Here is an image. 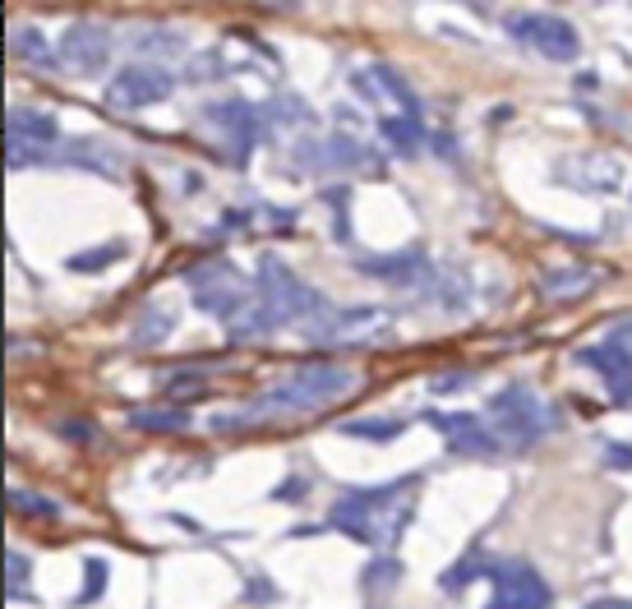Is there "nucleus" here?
<instances>
[{"instance_id": "5701e85b", "label": "nucleus", "mask_w": 632, "mask_h": 609, "mask_svg": "<svg viewBox=\"0 0 632 609\" xmlns=\"http://www.w3.org/2000/svg\"><path fill=\"white\" fill-rule=\"evenodd\" d=\"M171 323H176V319H171L162 305H153V310L139 319V328H134V342H139V347H153V342H162V337L171 333Z\"/></svg>"}, {"instance_id": "2f4dec72", "label": "nucleus", "mask_w": 632, "mask_h": 609, "mask_svg": "<svg viewBox=\"0 0 632 609\" xmlns=\"http://www.w3.org/2000/svg\"><path fill=\"white\" fill-rule=\"evenodd\" d=\"M250 596H254L250 605H268V600H277V591H273V586H263V582H254V586H250Z\"/></svg>"}, {"instance_id": "ddd939ff", "label": "nucleus", "mask_w": 632, "mask_h": 609, "mask_svg": "<svg viewBox=\"0 0 632 609\" xmlns=\"http://www.w3.org/2000/svg\"><path fill=\"white\" fill-rule=\"evenodd\" d=\"M430 425L448 434L453 453H471V457H494V453H503V443L494 439L485 425H480V416H466V411H457V416H439V411H430Z\"/></svg>"}, {"instance_id": "f704fd0d", "label": "nucleus", "mask_w": 632, "mask_h": 609, "mask_svg": "<svg viewBox=\"0 0 632 609\" xmlns=\"http://www.w3.org/2000/svg\"><path fill=\"white\" fill-rule=\"evenodd\" d=\"M60 430H65V434H70V439H93V425H60Z\"/></svg>"}, {"instance_id": "9b49d317", "label": "nucleus", "mask_w": 632, "mask_h": 609, "mask_svg": "<svg viewBox=\"0 0 632 609\" xmlns=\"http://www.w3.org/2000/svg\"><path fill=\"white\" fill-rule=\"evenodd\" d=\"M577 360L591 365V370H600L609 397H619V402L632 397V342L628 337H609V342H600V347H582Z\"/></svg>"}, {"instance_id": "f257e3e1", "label": "nucleus", "mask_w": 632, "mask_h": 609, "mask_svg": "<svg viewBox=\"0 0 632 609\" xmlns=\"http://www.w3.org/2000/svg\"><path fill=\"white\" fill-rule=\"evenodd\" d=\"M346 393H356V374H351V370H342V365H305V370L287 374L282 383H273L268 393H259L254 402L213 416V430H245V425H259V420L287 416V411L333 406L337 397H346Z\"/></svg>"}, {"instance_id": "2eb2a0df", "label": "nucleus", "mask_w": 632, "mask_h": 609, "mask_svg": "<svg viewBox=\"0 0 632 609\" xmlns=\"http://www.w3.org/2000/svg\"><path fill=\"white\" fill-rule=\"evenodd\" d=\"M287 323H291V314L282 310V305H273V300L259 296V300H250L227 328H231L236 342H254V337H268V333H277V328H287Z\"/></svg>"}, {"instance_id": "c9c22d12", "label": "nucleus", "mask_w": 632, "mask_h": 609, "mask_svg": "<svg viewBox=\"0 0 632 609\" xmlns=\"http://www.w3.org/2000/svg\"><path fill=\"white\" fill-rule=\"evenodd\" d=\"M277 499H300V480H287V485L277 490Z\"/></svg>"}, {"instance_id": "39448f33", "label": "nucleus", "mask_w": 632, "mask_h": 609, "mask_svg": "<svg viewBox=\"0 0 632 609\" xmlns=\"http://www.w3.org/2000/svg\"><path fill=\"white\" fill-rule=\"evenodd\" d=\"M259 287H263V300H273V305H282L291 314V323H305L310 328V323H319L328 314V300L305 287L287 263L273 259V254H263V263H259Z\"/></svg>"}, {"instance_id": "c85d7f7f", "label": "nucleus", "mask_w": 632, "mask_h": 609, "mask_svg": "<svg viewBox=\"0 0 632 609\" xmlns=\"http://www.w3.org/2000/svg\"><path fill=\"white\" fill-rule=\"evenodd\" d=\"M167 393H176V397H203V393H208V383H199V374H171Z\"/></svg>"}, {"instance_id": "9d476101", "label": "nucleus", "mask_w": 632, "mask_h": 609, "mask_svg": "<svg viewBox=\"0 0 632 609\" xmlns=\"http://www.w3.org/2000/svg\"><path fill=\"white\" fill-rule=\"evenodd\" d=\"M107 56H111V37H107V28L102 24H70L65 28V37H60V51H56V60L65 65V70H74V74H97L102 65H107Z\"/></svg>"}, {"instance_id": "e433bc0d", "label": "nucleus", "mask_w": 632, "mask_h": 609, "mask_svg": "<svg viewBox=\"0 0 632 609\" xmlns=\"http://www.w3.org/2000/svg\"><path fill=\"white\" fill-rule=\"evenodd\" d=\"M628 333H632V328H628Z\"/></svg>"}, {"instance_id": "dca6fc26", "label": "nucleus", "mask_w": 632, "mask_h": 609, "mask_svg": "<svg viewBox=\"0 0 632 609\" xmlns=\"http://www.w3.org/2000/svg\"><path fill=\"white\" fill-rule=\"evenodd\" d=\"M596 268H586V263H568V268H545L540 273V287H545L549 300H577L586 291H596Z\"/></svg>"}, {"instance_id": "393cba45", "label": "nucleus", "mask_w": 632, "mask_h": 609, "mask_svg": "<svg viewBox=\"0 0 632 609\" xmlns=\"http://www.w3.org/2000/svg\"><path fill=\"white\" fill-rule=\"evenodd\" d=\"M10 508L14 513H28V517H60L56 499H37V494H28V490H10Z\"/></svg>"}, {"instance_id": "aec40b11", "label": "nucleus", "mask_w": 632, "mask_h": 609, "mask_svg": "<svg viewBox=\"0 0 632 609\" xmlns=\"http://www.w3.org/2000/svg\"><path fill=\"white\" fill-rule=\"evenodd\" d=\"M370 79H379V93H388V97H393L397 107H402V116H411V120H420V116H425V111H420V97L411 93V88H406V79H402V74H393L388 65H374V70H370Z\"/></svg>"}, {"instance_id": "cd10ccee", "label": "nucleus", "mask_w": 632, "mask_h": 609, "mask_svg": "<svg viewBox=\"0 0 632 609\" xmlns=\"http://www.w3.org/2000/svg\"><path fill=\"white\" fill-rule=\"evenodd\" d=\"M397 573H402V568H397L393 559H379V563H370V568H365V596H374V591H388V586L397 582Z\"/></svg>"}, {"instance_id": "423d86ee", "label": "nucleus", "mask_w": 632, "mask_h": 609, "mask_svg": "<svg viewBox=\"0 0 632 609\" xmlns=\"http://www.w3.org/2000/svg\"><path fill=\"white\" fill-rule=\"evenodd\" d=\"M508 33H513V42H522L526 51H536L545 60H577V51H582V37L563 14H545V10L513 14Z\"/></svg>"}, {"instance_id": "6ab92c4d", "label": "nucleus", "mask_w": 632, "mask_h": 609, "mask_svg": "<svg viewBox=\"0 0 632 609\" xmlns=\"http://www.w3.org/2000/svg\"><path fill=\"white\" fill-rule=\"evenodd\" d=\"M379 134H383V144H393L397 153H420V139H425V125L411 116H383L379 120Z\"/></svg>"}, {"instance_id": "6e6552de", "label": "nucleus", "mask_w": 632, "mask_h": 609, "mask_svg": "<svg viewBox=\"0 0 632 609\" xmlns=\"http://www.w3.org/2000/svg\"><path fill=\"white\" fill-rule=\"evenodd\" d=\"M190 287H194V305L213 319L231 323L250 300H245V282L236 277L231 263H208V268H194L190 273Z\"/></svg>"}, {"instance_id": "b1692460", "label": "nucleus", "mask_w": 632, "mask_h": 609, "mask_svg": "<svg viewBox=\"0 0 632 609\" xmlns=\"http://www.w3.org/2000/svg\"><path fill=\"white\" fill-rule=\"evenodd\" d=\"M120 254H125V245H102V250H88V254H74L70 268L74 273H102L107 263H116Z\"/></svg>"}, {"instance_id": "7ed1b4c3", "label": "nucleus", "mask_w": 632, "mask_h": 609, "mask_svg": "<svg viewBox=\"0 0 632 609\" xmlns=\"http://www.w3.org/2000/svg\"><path fill=\"white\" fill-rule=\"evenodd\" d=\"M554 430V411L540 402L526 383H513L503 393L489 397V434L503 443V448H531L536 439Z\"/></svg>"}, {"instance_id": "4468645a", "label": "nucleus", "mask_w": 632, "mask_h": 609, "mask_svg": "<svg viewBox=\"0 0 632 609\" xmlns=\"http://www.w3.org/2000/svg\"><path fill=\"white\" fill-rule=\"evenodd\" d=\"M360 273L393 282V287H416V282H430V263H425V254L402 250V254H383V259H360Z\"/></svg>"}, {"instance_id": "a878e982", "label": "nucleus", "mask_w": 632, "mask_h": 609, "mask_svg": "<svg viewBox=\"0 0 632 609\" xmlns=\"http://www.w3.org/2000/svg\"><path fill=\"white\" fill-rule=\"evenodd\" d=\"M5 577H10V586H5V591H10V600H28V559L24 554H5Z\"/></svg>"}, {"instance_id": "bb28decb", "label": "nucleus", "mask_w": 632, "mask_h": 609, "mask_svg": "<svg viewBox=\"0 0 632 609\" xmlns=\"http://www.w3.org/2000/svg\"><path fill=\"white\" fill-rule=\"evenodd\" d=\"M107 591V559H84V600H102Z\"/></svg>"}, {"instance_id": "0eeeda50", "label": "nucleus", "mask_w": 632, "mask_h": 609, "mask_svg": "<svg viewBox=\"0 0 632 609\" xmlns=\"http://www.w3.org/2000/svg\"><path fill=\"white\" fill-rule=\"evenodd\" d=\"M485 577L494 582V600L489 609H549L554 596H549L545 577L522 559H494L485 563Z\"/></svg>"}, {"instance_id": "412c9836", "label": "nucleus", "mask_w": 632, "mask_h": 609, "mask_svg": "<svg viewBox=\"0 0 632 609\" xmlns=\"http://www.w3.org/2000/svg\"><path fill=\"white\" fill-rule=\"evenodd\" d=\"M10 47H14V56L28 60V65H56V56H51V42L37 33V28H14Z\"/></svg>"}, {"instance_id": "c756f323", "label": "nucleus", "mask_w": 632, "mask_h": 609, "mask_svg": "<svg viewBox=\"0 0 632 609\" xmlns=\"http://www.w3.org/2000/svg\"><path fill=\"white\" fill-rule=\"evenodd\" d=\"M600 453H605L609 466H619V471H632V448L628 443H600Z\"/></svg>"}, {"instance_id": "473e14b6", "label": "nucleus", "mask_w": 632, "mask_h": 609, "mask_svg": "<svg viewBox=\"0 0 632 609\" xmlns=\"http://www.w3.org/2000/svg\"><path fill=\"white\" fill-rule=\"evenodd\" d=\"M466 383V374H443L439 383H434V393H453V388H462Z\"/></svg>"}, {"instance_id": "f3484780", "label": "nucleus", "mask_w": 632, "mask_h": 609, "mask_svg": "<svg viewBox=\"0 0 632 609\" xmlns=\"http://www.w3.org/2000/svg\"><path fill=\"white\" fill-rule=\"evenodd\" d=\"M5 130H10V139H19V144H56V139H60L56 116L33 111V107H10Z\"/></svg>"}, {"instance_id": "72a5a7b5", "label": "nucleus", "mask_w": 632, "mask_h": 609, "mask_svg": "<svg viewBox=\"0 0 632 609\" xmlns=\"http://www.w3.org/2000/svg\"><path fill=\"white\" fill-rule=\"evenodd\" d=\"M586 609H632V600H614V596H609V600H591Z\"/></svg>"}, {"instance_id": "20e7f679", "label": "nucleus", "mask_w": 632, "mask_h": 609, "mask_svg": "<svg viewBox=\"0 0 632 609\" xmlns=\"http://www.w3.org/2000/svg\"><path fill=\"white\" fill-rule=\"evenodd\" d=\"M305 333L319 347H374L379 337L393 333V310H383V305H346V310H328Z\"/></svg>"}, {"instance_id": "7c9ffc66", "label": "nucleus", "mask_w": 632, "mask_h": 609, "mask_svg": "<svg viewBox=\"0 0 632 609\" xmlns=\"http://www.w3.org/2000/svg\"><path fill=\"white\" fill-rule=\"evenodd\" d=\"M28 162H37V148H33V144H19V139H10V167H28Z\"/></svg>"}, {"instance_id": "4be33fe9", "label": "nucleus", "mask_w": 632, "mask_h": 609, "mask_svg": "<svg viewBox=\"0 0 632 609\" xmlns=\"http://www.w3.org/2000/svg\"><path fill=\"white\" fill-rule=\"evenodd\" d=\"M337 430L351 434V439H379V443H388V439H397V434L406 430V420H342Z\"/></svg>"}, {"instance_id": "1a4fd4ad", "label": "nucleus", "mask_w": 632, "mask_h": 609, "mask_svg": "<svg viewBox=\"0 0 632 609\" xmlns=\"http://www.w3.org/2000/svg\"><path fill=\"white\" fill-rule=\"evenodd\" d=\"M171 74L157 70V65H125L107 84V107L116 111H139V107H153V102H167L171 97Z\"/></svg>"}, {"instance_id": "f8f14e48", "label": "nucleus", "mask_w": 632, "mask_h": 609, "mask_svg": "<svg viewBox=\"0 0 632 609\" xmlns=\"http://www.w3.org/2000/svg\"><path fill=\"white\" fill-rule=\"evenodd\" d=\"M203 116H208V130H217L227 139L231 162H245V153H250V144H254V130H259V125H254V111L245 107V102H213Z\"/></svg>"}, {"instance_id": "a211bd4d", "label": "nucleus", "mask_w": 632, "mask_h": 609, "mask_svg": "<svg viewBox=\"0 0 632 609\" xmlns=\"http://www.w3.org/2000/svg\"><path fill=\"white\" fill-rule=\"evenodd\" d=\"M130 425L144 434H180V430H190V416L176 411V406H144V411L130 416Z\"/></svg>"}, {"instance_id": "f03ea898", "label": "nucleus", "mask_w": 632, "mask_h": 609, "mask_svg": "<svg viewBox=\"0 0 632 609\" xmlns=\"http://www.w3.org/2000/svg\"><path fill=\"white\" fill-rule=\"evenodd\" d=\"M420 476H402V480H388L379 490H351L333 503L328 513V526L342 531L351 540H365V545H397V536L406 531L411 522V494H416Z\"/></svg>"}]
</instances>
